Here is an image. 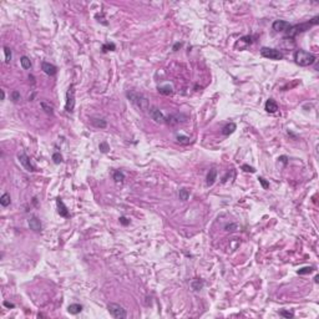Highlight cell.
<instances>
[{
  "label": "cell",
  "instance_id": "6da1fadb",
  "mask_svg": "<svg viewBox=\"0 0 319 319\" xmlns=\"http://www.w3.org/2000/svg\"><path fill=\"white\" fill-rule=\"evenodd\" d=\"M294 61L299 66H311L315 63V55L305 50H297L294 53Z\"/></svg>",
  "mask_w": 319,
  "mask_h": 319
},
{
  "label": "cell",
  "instance_id": "7a4b0ae2",
  "mask_svg": "<svg viewBox=\"0 0 319 319\" xmlns=\"http://www.w3.org/2000/svg\"><path fill=\"white\" fill-rule=\"evenodd\" d=\"M318 24V16H315L312 21H308V23H303V24H299V25H293V26H289L287 29V37H294L295 35H298L299 33H303L305 30H308L311 26L313 25H317Z\"/></svg>",
  "mask_w": 319,
  "mask_h": 319
},
{
  "label": "cell",
  "instance_id": "3957f363",
  "mask_svg": "<svg viewBox=\"0 0 319 319\" xmlns=\"http://www.w3.org/2000/svg\"><path fill=\"white\" fill-rule=\"evenodd\" d=\"M127 97H129V100L132 102L133 105H136L141 110H146L148 107V101H147V99L143 96L142 94H140V92L129 91L127 92Z\"/></svg>",
  "mask_w": 319,
  "mask_h": 319
},
{
  "label": "cell",
  "instance_id": "277c9868",
  "mask_svg": "<svg viewBox=\"0 0 319 319\" xmlns=\"http://www.w3.org/2000/svg\"><path fill=\"white\" fill-rule=\"evenodd\" d=\"M107 311H109V313L112 317L116 318V319H125L127 317L126 311L123 309L120 304H116V303H109L107 304Z\"/></svg>",
  "mask_w": 319,
  "mask_h": 319
},
{
  "label": "cell",
  "instance_id": "5b68a950",
  "mask_svg": "<svg viewBox=\"0 0 319 319\" xmlns=\"http://www.w3.org/2000/svg\"><path fill=\"white\" fill-rule=\"evenodd\" d=\"M261 55L263 57L271 59V60H282L283 59V54L281 51L277 50V49H272V47H262Z\"/></svg>",
  "mask_w": 319,
  "mask_h": 319
},
{
  "label": "cell",
  "instance_id": "8992f818",
  "mask_svg": "<svg viewBox=\"0 0 319 319\" xmlns=\"http://www.w3.org/2000/svg\"><path fill=\"white\" fill-rule=\"evenodd\" d=\"M74 106H75V91H74V86H70V89L67 90V94H66L65 109H66V111L71 112L74 110Z\"/></svg>",
  "mask_w": 319,
  "mask_h": 319
},
{
  "label": "cell",
  "instance_id": "52a82bcc",
  "mask_svg": "<svg viewBox=\"0 0 319 319\" xmlns=\"http://www.w3.org/2000/svg\"><path fill=\"white\" fill-rule=\"evenodd\" d=\"M150 116H151V119H152L153 121L157 122V123H163V122H166V119H164L163 114L160 111V109L156 107V106H153V107L150 109Z\"/></svg>",
  "mask_w": 319,
  "mask_h": 319
},
{
  "label": "cell",
  "instance_id": "ba28073f",
  "mask_svg": "<svg viewBox=\"0 0 319 319\" xmlns=\"http://www.w3.org/2000/svg\"><path fill=\"white\" fill-rule=\"evenodd\" d=\"M18 158H19V161H20V163L23 164L24 166V168L26 170V171H29V172H33V171H35V168H34V166L31 163H30V160H29V157L25 155V153H19L18 155Z\"/></svg>",
  "mask_w": 319,
  "mask_h": 319
},
{
  "label": "cell",
  "instance_id": "9c48e42d",
  "mask_svg": "<svg viewBox=\"0 0 319 319\" xmlns=\"http://www.w3.org/2000/svg\"><path fill=\"white\" fill-rule=\"evenodd\" d=\"M41 69H43V71L49 76H54L56 74V71H57L55 65L50 64V63H46V61H44V63L41 64Z\"/></svg>",
  "mask_w": 319,
  "mask_h": 319
},
{
  "label": "cell",
  "instance_id": "30bf717a",
  "mask_svg": "<svg viewBox=\"0 0 319 319\" xmlns=\"http://www.w3.org/2000/svg\"><path fill=\"white\" fill-rule=\"evenodd\" d=\"M289 26H291L289 23L285 21V20H275V21L273 23V25H272L273 30H275V31H278V33L279 31H284V30H287Z\"/></svg>",
  "mask_w": 319,
  "mask_h": 319
},
{
  "label": "cell",
  "instance_id": "8fae6325",
  "mask_svg": "<svg viewBox=\"0 0 319 319\" xmlns=\"http://www.w3.org/2000/svg\"><path fill=\"white\" fill-rule=\"evenodd\" d=\"M264 109L267 112H269V114H274V112L278 111V104H277L273 99H269V100H267Z\"/></svg>",
  "mask_w": 319,
  "mask_h": 319
},
{
  "label": "cell",
  "instance_id": "7c38bea8",
  "mask_svg": "<svg viewBox=\"0 0 319 319\" xmlns=\"http://www.w3.org/2000/svg\"><path fill=\"white\" fill-rule=\"evenodd\" d=\"M56 204H57V208H59V214L61 216V217H69V210L65 206V203L63 202V200L57 198L56 200Z\"/></svg>",
  "mask_w": 319,
  "mask_h": 319
},
{
  "label": "cell",
  "instance_id": "4fadbf2b",
  "mask_svg": "<svg viewBox=\"0 0 319 319\" xmlns=\"http://www.w3.org/2000/svg\"><path fill=\"white\" fill-rule=\"evenodd\" d=\"M29 227L30 229H33L35 232H40L41 231V222L37 217H31L29 220Z\"/></svg>",
  "mask_w": 319,
  "mask_h": 319
},
{
  "label": "cell",
  "instance_id": "5bb4252c",
  "mask_svg": "<svg viewBox=\"0 0 319 319\" xmlns=\"http://www.w3.org/2000/svg\"><path fill=\"white\" fill-rule=\"evenodd\" d=\"M216 180H217V171H216L214 168H212V170H210V172L207 174L206 183H207V186H212V184L216 182Z\"/></svg>",
  "mask_w": 319,
  "mask_h": 319
},
{
  "label": "cell",
  "instance_id": "9a60e30c",
  "mask_svg": "<svg viewBox=\"0 0 319 319\" xmlns=\"http://www.w3.org/2000/svg\"><path fill=\"white\" fill-rule=\"evenodd\" d=\"M236 129H237V126H236V123H233V122H229V123H227V125H226L223 129H222V133L224 136H229L231 133H233L234 131H236Z\"/></svg>",
  "mask_w": 319,
  "mask_h": 319
},
{
  "label": "cell",
  "instance_id": "2e32d148",
  "mask_svg": "<svg viewBox=\"0 0 319 319\" xmlns=\"http://www.w3.org/2000/svg\"><path fill=\"white\" fill-rule=\"evenodd\" d=\"M81 311H82V305L81 304H77V303L70 304L67 307V312L70 314H79V313H81Z\"/></svg>",
  "mask_w": 319,
  "mask_h": 319
},
{
  "label": "cell",
  "instance_id": "e0dca14e",
  "mask_svg": "<svg viewBox=\"0 0 319 319\" xmlns=\"http://www.w3.org/2000/svg\"><path fill=\"white\" fill-rule=\"evenodd\" d=\"M91 123L97 129H105L107 126V122L104 119H91Z\"/></svg>",
  "mask_w": 319,
  "mask_h": 319
},
{
  "label": "cell",
  "instance_id": "ac0fdd59",
  "mask_svg": "<svg viewBox=\"0 0 319 319\" xmlns=\"http://www.w3.org/2000/svg\"><path fill=\"white\" fill-rule=\"evenodd\" d=\"M158 92L162 95H172V92H173V89L171 85H164V86H158Z\"/></svg>",
  "mask_w": 319,
  "mask_h": 319
},
{
  "label": "cell",
  "instance_id": "d6986e66",
  "mask_svg": "<svg viewBox=\"0 0 319 319\" xmlns=\"http://www.w3.org/2000/svg\"><path fill=\"white\" fill-rule=\"evenodd\" d=\"M203 285H204V283L201 279H193L191 282V288H192L193 291H201L202 288H203Z\"/></svg>",
  "mask_w": 319,
  "mask_h": 319
},
{
  "label": "cell",
  "instance_id": "ffe728a7",
  "mask_svg": "<svg viewBox=\"0 0 319 319\" xmlns=\"http://www.w3.org/2000/svg\"><path fill=\"white\" fill-rule=\"evenodd\" d=\"M180 121H181V120H180V116H178V115H171V116H168L167 120H166V122L168 123V125H171V126L176 125V123H178Z\"/></svg>",
  "mask_w": 319,
  "mask_h": 319
},
{
  "label": "cell",
  "instance_id": "44dd1931",
  "mask_svg": "<svg viewBox=\"0 0 319 319\" xmlns=\"http://www.w3.org/2000/svg\"><path fill=\"white\" fill-rule=\"evenodd\" d=\"M20 63H21L23 69H25V70L31 67V61H30V59L28 56H23L21 59H20Z\"/></svg>",
  "mask_w": 319,
  "mask_h": 319
},
{
  "label": "cell",
  "instance_id": "7402d4cb",
  "mask_svg": "<svg viewBox=\"0 0 319 319\" xmlns=\"http://www.w3.org/2000/svg\"><path fill=\"white\" fill-rule=\"evenodd\" d=\"M0 204L4 206V207H8L10 204V194L8 193H4L2 197H0Z\"/></svg>",
  "mask_w": 319,
  "mask_h": 319
},
{
  "label": "cell",
  "instance_id": "603a6c76",
  "mask_svg": "<svg viewBox=\"0 0 319 319\" xmlns=\"http://www.w3.org/2000/svg\"><path fill=\"white\" fill-rule=\"evenodd\" d=\"M114 180H115L117 183H122L123 180H125V174H123L121 171H115V172H114Z\"/></svg>",
  "mask_w": 319,
  "mask_h": 319
},
{
  "label": "cell",
  "instance_id": "cb8c5ba5",
  "mask_svg": "<svg viewBox=\"0 0 319 319\" xmlns=\"http://www.w3.org/2000/svg\"><path fill=\"white\" fill-rule=\"evenodd\" d=\"M190 198V192L186 188H181L180 190V200L182 201H187Z\"/></svg>",
  "mask_w": 319,
  "mask_h": 319
},
{
  "label": "cell",
  "instance_id": "d4e9b609",
  "mask_svg": "<svg viewBox=\"0 0 319 319\" xmlns=\"http://www.w3.org/2000/svg\"><path fill=\"white\" fill-rule=\"evenodd\" d=\"M4 54H5V63L9 64L10 61H11V57H13V54H11V50L9 47H4Z\"/></svg>",
  "mask_w": 319,
  "mask_h": 319
},
{
  "label": "cell",
  "instance_id": "484cf974",
  "mask_svg": "<svg viewBox=\"0 0 319 319\" xmlns=\"http://www.w3.org/2000/svg\"><path fill=\"white\" fill-rule=\"evenodd\" d=\"M115 49H116V45L114 43H107L102 46V51H104V53H106V51H114Z\"/></svg>",
  "mask_w": 319,
  "mask_h": 319
},
{
  "label": "cell",
  "instance_id": "4316f807",
  "mask_svg": "<svg viewBox=\"0 0 319 319\" xmlns=\"http://www.w3.org/2000/svg\"><path fill=\"white\" fill-rule=\"evenodd\" d=\"M99 148H100V151H101L102 153H107L109 150H110V146H109V143L105 141V142H101V143H100V145H99Z\"/></svg>",
  "mask_w": 319,
  "mask_h": 319
},
{
  "label": "cell",
  "instance_id": "83f0119b",
  "mask_svg": "<svg viewBox=\"0 0 319 319\" xmlns=\"http://www.w3.org/2000/svg\"><path fill=\"white\" fill-rule=\"evenodd\" d=\"M177 141L182 143V145H187V143H190V137L183 136V135H177Z\"/></svg>",
  "mask_w": 319,
  "mask_h": 319
},
{
  "label": "cell",
  "instance_id": "f1b7e54d",
  "mask_svg": "<svg viewBox=\"0 0 319 319\" xmlns=\"http://www.w3.org/2000/svg\"><path fill=\"white\" fill-rule=\"evenodd\" d=\"M313 272V267H304V268H301L298 269V274H308V273H312Z\"/></svg>",
  "mask_w": 319,
  "mask_h": 319
},
{
  "label": "cell",
  "instance_id": "f546056e",
  "mask_svg": "<svg viewBox=\"0 0 319 319\" xmlns=\"http://www.w3.org/2000/svg\"><path fill=\"white\" fill-rule=\"evenodd\" d=\"M53 161H54V163H56V164H59L61 161H63V157H61V155L59 152H55L54 155H53Z\"/></svg>",
  "mask_w": 319,
  "mask_h": 319
},
{
  "label": "cell",
  "instance_id": "4dcf8cb0",
  "mask_svg": "<svg viewBox=\"0 0 319 319\" xmlns=\"http://www.w3.org/2000/svg\"><path fill=\"white\" fill-rule=\"evenodd\" d=\"M279 315H282L283 318H288V319H289V318H293L294 314H293L292 312H288V311H284V309H283V311L279 312Z\"/></svg>",
  "mask_w": 319,
  "mask_h": 319
},
{
  "label": "cell",
  "instance_id": "1f68e13d",
  "mask_svg": "<svg viewBox=\"0 0 319 319\" xmlns=\"http://www.w3.org/2000/svg\"><path fill=\"white\" fill-rule=\"evenodd\" d=\"M11 100L14 101V102H16V101H19L20 100V92L19 91H13L11 92Z\"/></svg>",
  "mask_w": 319,
  "mask_h": 319
},
{
  "label": "cell",
  "instance_id": "d6a6232c",
  "mask_svg": "<svg viewBox=\"0 0 319 319\" xmlns=\"http://www.w3.org/2000/svg\"><path fill=\"white\" fill-rule=\"evenodd\" d=\"M258 180H259V183L262 184V187H263L264 190H267V188L269 187V182H267V181H265V180H264L263 177H259Z\"/></svg>",
  "mask_w": 319,
  "mask_h": 319
},
{
  "label": "cell",
  "instance_id": "836d02e7",
  "mask_svg": "<svg viewBox=\"0 0 319 319\" xmlns=\"http://www.w3.org/2000/svg\"><path fill=\"white\" fill-rule=\"evenodd\" d=\"M41 106H43V109L47 112V114H53V109H51V106H47L45 102H41Z\"/></svg>",
  "mask_w": 319,
  "mask_h": 319
},
{
  "label": "cell",
  "instance_id": "e575fe53",
  "mask_svg": "<svg viewBox=\"0 0 319 319\" xmlns=\"http://www.w3.org/2000/svg\"><path fill=\"white\" fill-rule=\"evenodd\" d=\"M242 170H243V171H246V172H252V173H253V172H256V170H254L253 167L248 166V164H243V166H242Z\"/></svg>",
  "mask_w": 319,
  "mask_h": 319
},
{
  "label": "cell",
  "instance_id": "d590c367",
  "mask_svg": "<svg viewBox=\"0 0 319 319\" xmlns=\"http://www.w3.org/2000/svg\"><path fill=\"white\" fill-rule=\"evenodd\" d=\"M236 228H237V224H229V226H226V231H228V232H233V231H236Z\"/></svg>",
  "mask_w": 319,
  "mask_h": 319
},
{
  "label": "cell",
  "instance_id": "8d00e7d4",
  "mask_svg": "<svg viewBox=\"0 0 319 319\" xmlns=\"http://www.w3.org/2000/svg\"><path fill=\"white\" fill-rule=\"evenodd\" d=\"M120 222H121L123 226H127V224H130V221H129L126 217H120Z\"/></svg>",
  "mask_w": 319,
  "mask_h": 319
},
{
  "label": "cell",
  "instance_id": "74e56055",
  "mask_svg": "<svg viewBox=\"0 0 319 319\" xmlns=\"http://www.w3.org/2000/svg\"><path fill=\"white\" fill-rule=\"evenodd\" d=\"M181 47H182V43H176V44L173 45V51H177Z\"/></svg>",
  "mask_w": 319,
  "mask_h": 319
},
{
  "label": "cell",
  "instance_id": "f35d334b",
  "mask_svg": "<svg viewBox=\"0 0 319 319\" xmlns=\"http://www.w3.org/2000/svg\"><path fill=\"white\" fill-rule=\"evenodd\" d=\"M278 160H279L281 162H283L284 164H287V163H288V158H287V156H281Z\"/></svg>",
  "mask_w": 319,
  "mask_h": 319
},
{
  "label": "cell",
  "instance_id": "ab89813d",
  "mask_svg": "<svg viewBox=\"0 0 319 319\" xmlns=\"http://www.w3.org/2000/svg\"><path fill=\"white\" fill-rule=\"evenodd\" d=\"M4 305L8 307V308H14V307H15L13 303H9V302H4Z\"/></svg>",
  "mask_w": 319,
  "mask_h": 319
},
{
  "label": "cell",
  "instance_id": "60d3db41",
  "mask_svg": "<svg viewBox=\"0 0 319 319\" xmlns=\"http://www.w3.org/2000/svg\"><path fill=\"white\" fill-rule=\"evenodd\" d=\"M2 99H3V100L5 99V92H4L3 90H2Z\"/></svg>",
  "mask_w": 319,
  "mask_h": 319
}]
</instances>
